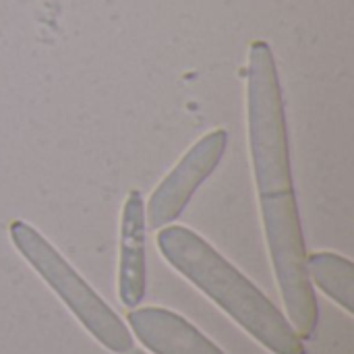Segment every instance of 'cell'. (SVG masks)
<instances>
[{
  "label": "cell",
  "mask_w": 354,
  "mask_h": 354,
  "mask_svg": "<svg viewBox=\"0 0 354 354\" xmlns=\"http://www.w3.org/2000/svg\"><path fill=\"white\" fill-rule=\"evenodd\" d=\"M127 354H145V353H143V351H135V348H131Z\"/></svg>",
  "instance_id": "8"
},
{
  "label": "cell",
  "mask_w": 354,
  "mask_h": 354,
  "mask_svg": "<svg viewBox=\"0 0 354 354\" xmlns=\"http://www.w3.org/2000/svg\"><path fill=\"white\" fill-rule=\"evenodd\" d=\"M226 145L228 131L214 129L178 160V164L156 187L145 205V220L149 228L160 230L180 218L195 191L214 174L222 162Z\"/></svg>",
  "instance_id": "4"
},
{
  "label": "cell",
  "mask_w": 354,
  "mask_h": 354,
  "mask_svg": "<svg viewBox=\"0 0 354 354\" xmlns=\"http://www.w3.org/2000/svg\"><path fill=\"white\" fill-rule=\"evenodd\" d=\"M127 322L139 342L156 354H224L183 315L162 307H135Z\"/></svg>",
  "instance_id": "5"
},
{
  "label": "cell",
  "mask_w": 354,
  "mask_h": 354,
  "mask_svg": "<svg viewBox=\"0 0 354 354\" xmlns=\"http://www.w3.org/2000/svg\"><path fill=\"white\" fill-rule=\"evenodd\" d=\"M307 274L315 286L322 288L346 313H353L354 266L351 259L324 251L307 255Z\"/></svg>",
  "instance_id": "7"
},
{
  "label": "cell",
  "mask_w": 354,
  "mask_h": 354,
  "mask_svg": "<svg viewBox=\"0 0 354 354\" xmlns=\"http://www.w3.org/2000/svg\"><path fill=\"white\" fill-rule=\"evenodd\" d=\"M156 241L162 257L263 348L274 354H307L303 338L282 311L195 230L164 226Z\"/></svg>",
  "instance_id": "1"
},
{
  "label": "cell",
  "mask_w": 354,
  "mask_h": 354,
  "mask_svg": "<svg viewBox=\"0 0 354 354\" xmlns=\"http://www.w3.org/2000/svg\"><path fill=\"white\" fill-rule=\"evenodd\" d=\"M247 129L261 207L295 203L284 97L272 46L255 39L247 66Z\"/></svg>",
  "instance_id": "2"
},
{
  "label": "cell",
  "mask_w": 354,
  "mask_h": 354,
  "mask_svg": "<svg viewBox=\"0 0 354 354\" xmlns=\"http://www.w3.org/2000/svg\"><path fill=\"white\" fill-rule=\"evenodd\" d=\"M8 234L21 257L52 288V292L58 295L66 309L104 348L114 354H127L133 348V336L124 322L46 241L41 232L23 220H15Z\"/></svg>",
  "instance_id": "3"
},
{
  "label": "cell",
  "mask_w": 354,
  "mask_h": 354,
  "mask_svg": "<svg viewBox=\"0 0 354 354\" xmlns=\"http://www.w3.org/2000/svg\"><path fill=\"white\" fill-rule=\"evenodd\" d=\"M145 201L139 191H131L120 214V253H118V299L127 309L139 307L147 288L145 257Z\"/></svg>",
  "instance_id": "6"
}]
</instances>
